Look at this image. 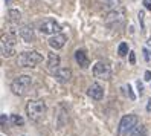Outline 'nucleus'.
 <instances>
[{
	"label": "nucleus",
	"instance_id": "nucleus-1",
	"mask_svg": "<svg viewBox=\"0 0 151 136\" xmlns=\"http://www.w3.org/2000/svg\"><path fill=\"white\" fill-rule=\"evenodd\" d=\"M46 113V104L41 99H31V101L26 104V115L31 121L38 122L44 118Z\"/></svg>",
	"mask_w": 151,
	"mask_h": 136
},
{
	"label": "nucleus",
	"instance_id": "nucleus-2",
	"mask_svg": "<svg viewBox=\"0 0 151 136\" xmlns=\"http://www.w3.org/2000/svg\"><path fill=\"white\" fill-rule=\"evenodd\" d=\"M41 61H43V55L37 51H26L19 54V57H17V64L22 67H35Z\"/></svg>",
	"mask_w": 151,
	"mask_h": 136
},
{
	"label": "nucleus",
	"instance_id": "nucleus-3",
	"mask_svg": "<svg viewBox=\"0 0 151 136\" xmlns=\"http://www.w3.org/2000/svg\"><path fill=\"white\" fill-rule=\"evenodd\" d=\"M31 84H32L31 77H28V75H19V77H17L12 83H11V90H12L14 95L23 96V95L29 90Z\"/></svg>",
	"mask_w": 151,
	"mask_h": 136
},
{
	"label": "nucleus",
	"instance_id": "nucleus-4",
	"mask_svg": "<svg viewBox=\"0 0 151 136\" xmlns=\"http://www.w3.org/2000/svg\"><path fill=\"white\" fill-rule=\"evenodd\" d=\"M137 116L136 115H125L122 116V119L118 127V136H128L130 132H133L137 127Z\"/></svg>",
	"mask_w": 151,
	"mask_h": 136
},
{
	"label": "nucleus",
	"instance_id": "nucleus-5",
	"mask_svg": "<svg viewBox=\"0 0 151 136\" xmlns=\"http://www.w3.org/2000/svg\"><path fill=\"white\" fill-rule=\"evenodd\" d=\"M15 37L14 34L9 35H3L2 41H0V52H2V57L3 58H11L14 54H15Z\"/></svg>",
	"mask_w": 151,
	"mask_h": 136
},
{
	"label": "nucleus",
	"instance_id": "nucleus-6",
	"mask_svg": "<svg viewBox=\"0 0 151 136\" xmlns=\"http://www.w3.org/2000/svg\"><path fill=\"white\" fill-rule=\"evenodd\" d=\"M93 75L99 80H109L111 77V67L107 61H98L93 66Z\"/></svg>",
	"mask_w": 151,
	"mask_h": 136
},
{
	"label": "nucleus",
	"instance_id": "nucleus-7",
	"mask_svg": "<svg viewBox=\"0 0 151 136\" xmlns=\"http://www.w3.org/2000/svg\"><path fill=\"white\" fill-rule=\"evenodd\" d=\"M61 31V26L58 22H55L54 19H46V20H43L40 23V32L41 34H46V35H57L60 34Z\"/></svg>",
	"mask_w": 151,
	"mask_h": 136
},
{
	"label": "nucleus",
	"instance_id": "nucleus-8",
	"mask_svg": "<svg viewBox=\"0 0 151 136\" xmlns=\"http://www.w3.org/2000/svg\"><path fill=\"white\" fill-rule=\"evenodd\" d=\"M70 78H72V70H70L69 67H60L55 72V80L60 84H67L70 81Z\"/></svg>",
	"mask_w": 151,
	"mask_h": 136
},
{
	"label": "nucleus",
	"instance_id": "nucleus-9",
	"mask_svg": "<svg viewBox=\"0 0 151 136\" xmlns=\"http://www.w3.org/2000/svg\"><path fill=\"white\" fill-rule=\"evenodd\" d=\"M66 41H67V37L64 34H57V35H54V37H50L49 38V46L52 48V49H55V51H58V49H61L66 44Z\"/></svg>",
	"mask_w": 151,
	"mask_h": 136
},
{
	"label": "nucleus",
	"instance_id": "nucleus-10",
	"mask_svg": "<svg viewBox=\"0 0 151 136\" xmlns=\"http://www.w3.org/2000/svg\"><path fill=\"white\" fill-rule=\"evenodd\" d=\"M19 35L26 41V43H32L35 40V35H34V29L31 26H22L19 29Z\"/></svg>",
	"mask_w": 151,
	"mask_h": 136
},
{
	"label": "nucleus",
	"instance_id": "nucleus-11",
	"mask_svg": "<svg viewBox=\"0 0 151 136\" xmlns=\"http://www.w3.org/2000/svg\"><path fill=\"white\" fill-rule=\"evenodd\" d=\"M47 69L50 72H57L60 69V55L55 52H50L47 57Z\"/></svg>",
	"mask_w": 151,
	"mask_h": 136
},
{
	"label": "nucleus",
	"instance_id": "nucleus-12",
	"mask_svg": "<svg viewBox=\"0 0 151 136\" xmlns=\"http://www.w3.org/2000/svg\"><path fill=\"white\" fill-rule=\"evenodd\" d=\"M87 93H88V96L93 98V99H101V98L104 96V89L98 84V83H93L90 87H88Z\"/></svg>",
	"mask_w": 151,
	"mask_h": 136
},
{
	"label": "nucleus",
	"instance_id": "nucleus-13",
	"mask_svg": "<svg viewBox=\"0 0 151 136\" xmlns=\"http://www.w3.org/2000/svg\"><path fill=\"white\" fill-rule=\"evenodd\" d=\"M75 60H76V63L81 67H88V57H87V54H86V51L84 49H78L76 52H75Z\"/></svg>",
	"mask_w": 151,
	"mask_h": 136
},
{
	"label": "nucleus",
	"instance_id": "nucleus-14",
	"mask_svg": "<svg viewBox=\"0 0 151 136\" xmlns=\"http://www.w3.org/2000/svg\"><path fill=\"white\" fill-rule=\"evenodd\" d=\"M8 15H9V20L12 23H19L22 20V12L19 9H9V12H8Z\"/></svg>",
	"mask_w": 151,
	"mask_h": 136
},
{
	"label": "nucleus",
	"instance_id": "nucleus-15",
	"mask_svg": "<svg viewBox=\"0 0 151 136\" xmlns=\"http://www.w3.org/2000/svg\"><path fill=\"white\" fill-rule=\"evenodd\" d=\"M130 136H147V129H145V125H137L136 129L131 132Z\"/></svg>",
	"mask_w": 151,
	"mask_h": 136
},
{
	"label": "nucleus",
	"instance_id": "nucleus-16",
	"mask_svg": "<svg viewBox=\"0 0 151 136\" xmlns=\"http://www.w3.org/2000/svg\"><path fill=\"white\" fill-rule=\"evenodd\" d=\"M118 54H119L121 57H125L127 54H128V44L127 43H121L119 48H118Z\"/></svg>",
	"mask_w": 151,
	"mask_h": 136
},
{
	"label": "nucleus",
	"instance_id": "nucleus-17",
	"mask_svg": "<svg viewBox=\"0 0 151 136\" xmlns=\"http://www.w3.org/2000/svg\"><path fill=\"white\" fill-rule=\"evenodd\" d=\"M11 118H12V122H14L15 125H23V122H24L23 118H22L20 115H12Z\"/></svg>",
	"mask_w": 151,
	"mask_h": 136
},
{
	"label": "nucleus",
	"instance_id": "nucleus-18",
	"mask_svg": "<svg viewBox=\"0 0 151 136\" xmlns=\"http://www.w3.org/2000/svg\"><path fill=\"white\" fill-rule=\"evenodd\" d=\"M144 58L147 63H151V52L148 49H144Z\"/></svg>",
	"mask_w": 151,
	"mask_h": 136
},
{
	"label": "nucleus",
	"instance_id": "nucleus-19",
	"mask_svg": "<svg viewBox=\"0 0 151 136\" xmlns=\"http://www.w3.org/2000/svg\"><path fill=\"white\" fill-rule=\"evenodd\" d=\"M137 17H139V22H140V26H142V28H144V17H145V14H144V11H140Z\"/></svg>",
	"mask_w": 151,
	"mask_h": 136
},
{
	"label": "nucleus",
	"instance_id": "nucleus-20",
	"mask_svg": "<svg viewBox=\"0 0 151 136\" xmlns=\"http://www.w3.org/2000/svg\"><path fill=\"white\" fill-rule=\"evenodd\" d=\"M130 63H131V64H134V63H136V55H134V52H130Z\"/></svg>",
	"mask_w": 151,
	"mask_h": 136
},
{
	"label": "nucleus",
	"instance_id": "nucleus-21",
	"mask_svg": "<svg viewBox=\"0 0 151 136\" xmlns=\"http://www.w3.org/2000/svg\"><path fill=\"white\" fill-rule=\"evenodd\" d=\"M144 5L148 11H151V0H144Z\"/></svg>",
	"mask_w": 151,
	"mask_h": 136
},
{
	"label": "nucleus",
	"instance_id": "nucleus-22",
	"mask_svg": "<svg viewBox=\"0 0 151 136\" xmlns=\"http://www.w3.org/2000/svg\"><path fill=\"white\" fill-rule=\"evenodd\" d=\"M127 90H128V95H130V99H134L136 96H134V95H133V92H131V86H130V84L127 86Z\"/></svg>",
	"mask_w": 151,
	"mask_h": 136
},
{
	"label": "nucleus",
	"instance_id": "nucleus-23",
	"mask_svg": "<svg viewBox=\"0 0 151 136\" xmlns=\"http://www.w3.org/2000/svg\"><path fill=\"white\" fill-rule=\"evenodd\" d=\"M145 80H147V81H151V72H150V70L145 72Z\"/></svg>",
	"mask_w": 151,
	"mask_h": 136
},
{
	"label": "nucleus",
	"instance_id": "nucleus-24",
	"mask_svg": "<svg viewBox=\"0 0 151 136\" xmlns=\"http://www.w3.org/2000/svg\"><path fill=\"white\" fill-rule=\"evenodd\" d=\"M5 122H6V115L2 113V125H3V127H5Z\"/></svg>",
	"mask_w": 151,
	"mask_h": 136
},
{
	"label": "nucleus",
	"instance_id": "nucleus-25",
	"mask_svg": "<svg viewBox=\"0 0 151 136\" xmlns=\"http://www.w3.org/2000/svg\"><path fill=\"white\" fill-rule=\"evenodd\" d=\"M147 110H148V112H151V98L148 99V104H147Z\"/></svg>",
	"mask_w": 151,
	"mask_h": 136
},
{
	"label": "nucleus",
	"instance_id": "nucleus-26",
	"mask_svg": "<svg viewBox=\"0 0 151 136\" xmlns=\"http://www.w3.org/2000/svg\"><path fill=\"white\" fill-rule=\"evenodd\" d=\"M148 44H150V46H151V37L148 38Z\"/></svg>",
	"mask_w": 151,
	"mask_h": 136
},
{
	"label": "nucleus",
	"instance_id": "nucleus-27",
	"mask_svg": "<svg viewBox=\"0 0 151 136\" xmlns=\"http://www.w3.org/2000/svg\"><path fill=\"white\" fill-rule=\"evenodd\" d=\"M105 2H109V3H111V2H113V0H105Z\"/></svg>",
	"mask_w": 151,
	"mask_h": 136
}]
</instances>
